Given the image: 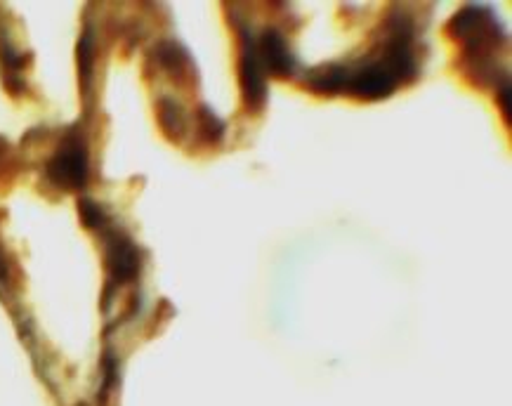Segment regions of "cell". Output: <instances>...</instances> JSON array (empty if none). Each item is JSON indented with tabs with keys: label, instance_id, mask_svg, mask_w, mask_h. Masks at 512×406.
<instances>
[{
	"label": "cell",
	"instance_id": "cell-8",
	"mask_svg": "<svg viewBox=\"0 0 512 406\" xmlns=\"http://www.w3.org/2000/svg\"><path fill=\"white\" fill-rule=\"evenodd\" d=\"M81 220L85 222V225H88L90 229H100L102 225H104V211L100 206H97L95 201H90V199H83L81 201Z\"/></svg>",
	"mask_w": 512,
	"mask_h": 406
},
{
	"label": "cell",
	"instance_id": "cell-6",
	"mask_svg": "<svg viewBox=\"0 0 512 406\" xmlns=\"http://www.w3.org/2000/svg\"><path fill=\"white\" fill-rule=\"evenodd\" d=\"M347 69L345 67H324L317 69L310 76V85L319 93H336V90L345 88Z\"/></svg>",
	"mask_w": 512,
	"mask_h": 406
},
{
	"label": "cell",
	"instance_id": "cell-3",
	"mask_svg": "<svg viewBox=\"0 0 512 406\" xmlns=\"http://www.w3.org/2000/svg\"><path fill=\"white\" fill-rule=\"evenodd\" d=\"M265 67H262L258 48L244 34V50H241V90H244V100L251 109H260L267 100V85H265Z\"/></svg>",
	"mask_w": 512,
	"mask_h": 406
},
{
	"label": "cell",
	"instance_id": "cell-2",
	"mask_svg": "<svg viewBox=\"0 0 512 406\" xmlns=\"http://www.w3.org/2000/svg\"><path fill=\"white\" fill-rule=\"evenodd\" d=\"M399 81L397 71L392 69V64L380 57L376 62L361 64L357 71H347L345 88L352 90V95L364 97V100H380V97H387L395 90Z\"/></svg>",
	"mask_w": 512,
	"mask_h": 406
},
{
	"label": "cell",
	"instance_id": "cell-7",
	"mask_svg": "<svg viewBox=\"0 0 512 406\" xmlns=\"http://www.w3.org/2000/svg\"><path fill=\"white\" fill-rule=\"evenodd\" d=\"M161 123L166 128L168 135H182V128H185V116H182V109L177 107L173 100H163L161 104Z\"/></svg>",
	"mask_w": 512,
	"mask_h": 406
},
{
	"label": "cell",
	"instance_id": "cell-5",
	"mask_svg": "<svg viewBox=\"0 0 512 406\" xmlns=\"http://www.w3.org/2000/svg\"><path fill=\"white\" fill-rule=\"evenodd\" d=\"M109 270L116 281L135 279L140 270V253L133 246V241L126 237H114L109 241Z\"/></svg>",
	"mask_w": 512,
	"mask_h": 406
},
{
	"label": "cell",
	"instance_id": "cell-9",
	"mask_svg": "<svg viewBox=\"0 0 512 406\" xmlns=\"http://www.w3.org/2000/svg\"><path fill=\"white\" fill-rule=\"evenodd\" d=\"M78 62H81V78L85 83L90 81V67H93V36L85 34L78 48Z\"/></svg>",
	"mask_w": 512,
	"mask_h": 406
},
{
	"label": "cell",
	"instance_id": "cell-1",
	"mask_svg": "<svg viewBox=\"0 0 512 406\" xmlns=\"http://www.w3.org/2000/svg\"><path fill=\"white\" fill-rule=\"evenodd\" d=\"M48 178L62 189H81L88 182V147L81 135H71L59 144L48 163Z\"/></svg>",
	"mask_w": 512,
	"mask_h": 406
},
{
	"label": "cell",
	"instance_id": "cell-10",
	"mask_svg": "<svg viewBox=\"0 0 512 406\" xmlns=\"http://www.w3.org/2000/svg\"><path fill=\"white\" fill-rule=\"evenodd\" d=\"M201 111H203V116H206V121H203V126L208 128V140H218V137L222 135V123H220V119H218V116H215L213 111H210L208 107H203Z\"/></svg>",
	"mask_w": 512,
	"mask_h": 406
},
{
	"label": "cell",
	"instance_id": "cell-4",
	"mask_svg": "<svg viewBox=\"0 0 512 406\" xmlns=\"http://www.w3.org/2000/svg\"><path fill=\"white\" fill-rule=\"evenodd\" d=\"M260 62L267 67L274 76H291L295 71V57L291 48H288L286 38L279 34L277 29H267L260 38Z\"/></svg>",
	"mask_w": 512,
	"mask_h": 406
}]
</instances>
